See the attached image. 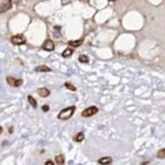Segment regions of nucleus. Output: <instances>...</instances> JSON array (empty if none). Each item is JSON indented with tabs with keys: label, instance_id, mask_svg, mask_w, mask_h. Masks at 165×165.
Instances as JSON below:
<instances>
[{
	"label": "nucleus",
	"instance_id": "nucleus-1",
	"mask_svg": "<svg viewBox=\"0 0 165 165\" xmlns=\"http://www.w3.org/2000/svg\"><path fill=\"white\" fill-rule=\"evenodd\" d=\"M76 107L75 106H71V107L64 108L60 113H58V119L61 120H67V119L72 118L73 113L75 112Z\"/></svg>",
	"mask_w": 165,
	"mask_h": 165
},
{
	"label": "nucleus",
	"instance_id": "nucleus-2",
	"mask_svg": "<svg viewBox=\"0 0 165 165\" xmlns=\"http://www.w3.org/2000/svg\"><path fill=\"white\" fill-rule=\"evenodd\" d=\"M97 112H98V108L96 106H90V107L86 108L82 112V116L84 118H89V117H93L94 115H96Z\"/></svg>",
	"mask_w": 165,
	"mask_h": 165
},
{
	"label": "nucleus",
	"instance_id": "nucleus-3",
	"mask_svg": "<svg viewBox=\"0 0 165 165\" xmlns=\"http://www.w3.org/2000/svg\"><path fill=\"white\" fill-rule=\"evenodd\" d=\"M12 7V1L11 0H2L0 2V13H4L6 11L10 10Z\"/></svg>",
	"mask_w": 165,
	"mask_h": 165
},
{
	"label": "nucleus",
	"instance_id": "nucleus-4",
	"mask_svg": "<svg viewBox=\"0 0 165 165\" xmlns=\"http://www.w3.org/2000/svg\"><path fill=\"white\" fill-rule=\"evenodd\" d=\"M6 82L12 87H20L23 84V80L22 79H15L13 77H11V76H8L7 78H6Z\"/></svg>",
	"mask_w": 165,
	"mask_h": 165
},
{
	"label": "nucleus",
	"instance_id": "nucleus-5",
	"mask_svg": "<svg viewBox=\"0 0 165 165\" xmlns=\"http://www.w3.org/2000/svg\"><path fill=\"white\" fill-rule=\"evenodd\" d=\"M11 42L15 45H22L25 43V38L22 34H17V35H13L11 38Z\"/></svg>",
	"mask_w": 165,
	"mask_h": 165
},
{
	"label": "nucleus",
	"instance_id": "nucleus-6",
	"mask_svg": "<svg viewBox=\"0 0 165 165\" xmlns=\"http://www.w3.org/2000/svg\"><path fill=\"white\" fill-rule=\"evenodd\" d=\"M42 49L45 51H49V52H51V51H54V49H55V45H54V42L52 41V40L47 39L45 42L43 43V45H42Z\"/></svg>",
	"mask_w": 165,
	"mask_h": 165
},
{
	"label": "nucleus",
	"instance_id": "nucleus-7",
	"mask_svg": "<svg viewBox=\"0 0 165 165\" xmlns=\"http://www.w3.org/2000/svg\"><path fill=\"white\" fill-rule=\"evenodd\" d=\"M38 94H39L41 97L45 98V97H49V96H50L51 91L47 89V88H45V87H42V88H39V89H38Z\"/></svg>",
	"mask_w": 165,
	"mask_h": 165
},
{
	"label": "nucleus",
	"instance_id": "nucleus-8",
	"mask_svg": "<svg viewBox=\"0 0 165 165\" xmlns=\"http://www.w3.org/2000/svg\"><path fill=\"white\" fill-rule=\"evenodd\" d=\"M111 163H112V158H109V156L101 158L98 160V164H111Z\"/></svg>",
	"mask_w": 165,
	"mask_h": 165
},
{
	"label": "nucleus",
	"instance_id": "nucleus-9",
	"mask_svg": "<svg viewBox=\"0 0 165 165\" xmlns=\"http://www.w3.org/2000/svg\"><path fill=\"white\" fill-rule=\"evenodd\" d=\"M82 41H84V39H79L78 41H69V42H68V45H69V46H74V47L80 46L82 43Z\"/></svg>",
	"mask_w": 165,
	"mask_h": 165
},
{
	"label": "nucleus",
	"instance_id": "nucleus-10",
	"mask_svg": "<svg viewBox=\"0 0 165 165\" xmlns=\"http://www.w3.org/2000/svg\"><path fill=\"white\" fill-rule=\"evenodd\" d=\"M55 163L58 165H63L65 163V158L64 155H56V158H55Z\"/></svg>",
	"mask_w": 165,
	"mask_h": 165
},
{
	"label": "nucleus",
	"instance_id": "nucleus-11",
	"mask_svg": "<svg viewBox=\"0 0 165 165\" xmlns=\"http://www.w3.org/2000/svg\"><path fill=\"white\" fill-rule=\"evenodd\" d=\"M72 54H73V50L72 49H68L67 47V49H66V50L62 53V56H63L64 58H67V57H71V56H72Z\"/></svg>",
	"mask_w": 165,
	"mask_h": 165
},
{
	"label": "nucleus",
	"instance_id": "nucleus-12",
	"mask_svg": "<svg viewBox=\"0 0 165 165\" xmlns=\"http://www.w3.org/2000/svg\"><path fill=\"white\" fill-rule=\"evenodd\" d=\"M36 72H50L51 68L47 67V66H45V65H41V66H38V67L35 68Z\"/></svg>",
	"mask_w": 165,
	"mask_h": 165
},
{
	"label": "nucleus",
	"instance_id": "nucleus-13",
	"mask_svg": "<svg viewBox=\"0 0 165 165\" xmlns=\"http://www.w3.org/2000/svg\"><path fill=\"white\" fill-rule=\"evenodd\" d=\"M84 139H85V134H84L82 132H79L78 134L75 136V141H76V142H82Z\"/></svg>",
	"mask_w": 165,
	"mask_h": 165
},
{
	"label": "nucleus",
	"instance_id": "nucleus-14",
	"mask_svg": "<svg viewBox=\"0 0 165 165\" xmlns=\"http://www.w3.org/2000/svg\"><path fill=\"white\" fill-rule=\"evenodd\" d=\"M78 61L80 62V63H88V62H89V58H88V56H86V55H79Z\"/></svg>",
	"mask_w": 165,
	"mask_h": 165
},
{
	"label": "nucleus",
	"instance_id": "nucleus-15",
	"mask_svg": "<svg viewBox=\"0 0 165 165\" xmlns=\"http://www.w3.org/2000/svg\"><path fill=\"white\" fill-rule=\"evenodd\" d=\"M28 100H29V102H30V105L32 106L33 108H36V101H35V99L32 97V96H28Z\"/></svg>",
	"mask_w": 165,
	"mask_h": 165
},
{
	"label": "nucleus",
	"instance_id": "nucleus-16",
	"mask_svg": "<svg viewBox=\"0 0 165 165\" xmlns=\"http://www.w3.org/2000/svg\"><path fill=\"white\" fill-rule=\"evenodd\" d=\"M64 86L66 87V88H68L69 90H72V91H76V87L74 86V85H72L71 82H65Z\"/></svg>",
	"mask_w": 165,
	"mask_h": 165
},
{
	"label": "nucleus",
	"instance_id": "nucleus-17",
	"mask_svg": "<svg viewBox=\"0 0 165 165\" xmlns=\"http://www.w3.org/2000/svg\"><path fill=\"white\" fill-rule=\"evenodd\" d=\"M158 158H165V149H162L161 151H158Z\"/></svg>",
	"mask_w": 165,
	"mask_h": 165
},
{
	"label": "nucleus",
	"instance_id": "nucleus-18",
	"mask_svg": "<svg viewBox=\"0 0 165 165\" xmlns=\"http://www.w3.org/2000/svg\"><path fill=\"white\" fill-rule=\"evenodd\" d=\"M42 110H43V111H49V106H47V105H44L43 107H42Z\"/></svg>",
	"mask_w": 165,
	"mask_h": 165
},
{
	"label": "nucleus",
	"instance_id": "nucleus-19",
	"mask_svg": "<svg viewBox=\"0 0 165 165\" xmlns=\"http://www.w3.org/2000/svg\"><path fill=\"white\" fill-rule=\"evenodd\" d=\"M54 163L52 161H47V162H45V165H53Z\"/></svg>",
	"mask_w": 165,
	"mask_h": 165
},
{
	"label": "nucleus",
	"instance_id": "nucleus-20",
	"mask_svg": "<svg viewBox=\"0 0 165 165\" xmlns=\"http://www.w3.org/2000/svg\"><path fill=\"white\" fill-rule=\"evenodd\" d=\"M79 1H82V2H87L88 0H79Z\"/></svg>",
	"mask_w": 165,
	"mask_h": 165
},
{
	"label": "nucleus",
	"instance_id": "nucleus-21",
	"mask_svg": "<svg viewBox=\"0 0 165 165\" xmlns=\"http://www.w3.org/2000/svg\"><path fill=\"white\" fill-rule=\"evenodd\" d=\"M1 133H2V128L0 127V134H1Z\"/></svg>",
	"mask_w": 165,
	"mask_h": 165
},
{
	"label": "nucleus",
	"instance_id": "nucleus-22",
	"mask_svg": "<svg viewBox=\"0 0 165 165\" xmlns=\"http://www.w3.org/2000/svg\"><path fill=\"white\" fill-rule=\"evenodd\" d=\"M109 1H116V0H109Z\"/></svg>",
	"mask_w": 165,
	"mask_h": 165
}]
</instances>
